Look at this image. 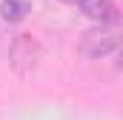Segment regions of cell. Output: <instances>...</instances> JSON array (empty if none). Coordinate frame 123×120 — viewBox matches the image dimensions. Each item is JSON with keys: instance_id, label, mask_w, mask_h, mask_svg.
Listing matches in <instances>:
<instances>
[{"instance_id": "6da1fadb", "label": "cell", "mask_w": 123, "mask_h": 120, "mask_svg": "<svg viewBox=\"0 0 123 120\" xmlns=\"http://www.w3.org/2000/svg\"><path fill=\"white\" fill-rule=\"evenodd\" d=\"M80 46H83V52L89 57H106V54L123 49V34L115 31L112 26H100V29L86 31L83 40H80Z\"/></svg>"}, {"instance_id": "277c9868", "label": "cell", "mask_w": 123, "mask_h": 120, "mask_svg": "<svg viewBox=\"0 0 123 120\" xmlns=\"http://www.w3.org/2000/svg\"><path fill=\"white\" fill-rule=\"evenodd\" d=\"M29 9H31V0H3V3H0V14H3V20H9V23L23 20V17L29 14Z\"/></svg>"}, {"instance_id": "7a4b0ae2", "label": "cell", "mask_w": 123, "mask_h": 120, "mask_svg": "<svg viewBox=\"0 0 123 120\" xmlns=\"http://www.w3.org/2000/svg\"><path fill=\"white\" fill-rule=\"evenodd\" d=\"M37 60H40V43H37L31 34H20V37L12 43V52H9L12 69H14L20 77H26V74L34 72Z\"/></svg>"}, {"instance_id": "3957f363", "label": "cell", "mask_w": 123, "mask_h": 120, "mask_svg": "<svg viewBox=\"0 0 123 120\" xmlns=\"http://www.w3.org/2000/svg\"><path fill=\"white\" fill-rule=\"evenodd\" d=\"M77 6L89 20L100 23V26H117L120 23V12L112 0H80Z\"/></svg>"}, {"instance_id": "5b68a950", "label": "cell", "mask_w": 123, "mask_h": 120, "mask_svg": "<svg viewBox=\"0 0 123 120\" xmlns=\"http://www.w3.org/2000/svg\"><path fill=\"white\" fill-rule=\"evenodd\" d=\"M63 3H74V6H77V3H80V0H63Z\"/></svg>"}]
</instances>
